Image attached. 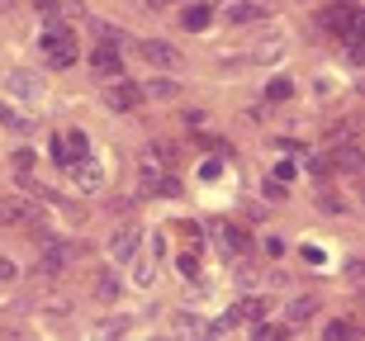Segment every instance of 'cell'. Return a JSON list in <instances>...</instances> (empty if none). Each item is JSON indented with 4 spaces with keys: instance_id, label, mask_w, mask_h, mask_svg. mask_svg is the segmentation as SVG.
Listing matches in <instances>:
<instances>
[{
    "instance_id": "cell-2",
    "label": "cell",
    "mask_w": 365,
    "mask_h": 341,
    "mask_svg": "<svg viewBox=\"0 0 365 341\" xmlns=\"http://www.w3.org/2000/svg\"><path fill=\"white\" fill-rule=\"evenodd\" d=\"M38 43H43L48 67H71V62H76V33H71L67 24H48Z\"/></svg>"
},
{
    "instance_id": "cell-29",
    "label": "cell",
    "mask_w": 365,
    "mask_h": 341,
    "mask_svg": "<svg viewBox=\"0 0 365 341\" xmlns=\"http://www.w3.org/2000/svg\"><path fill=\"white\" fill-rule=\"evenodd\" d=\"M327 337H351V322H327Z\"/></svg>"
},
{
    "instance_id": "cell-8",
    "label": "cell",
    "mask_w": 365,
    "mask_h": 341,
    "mask_svg": "<svg viewBox=\"0 0 365 341\" xmlns=\"http://www.w3.org/2000/svg\"><path fill=\"white\" fill-rule=\"evenodd\" d=\"M76 256H86V246H76V242H48V246H43V271H62V266H71Z\"/></svg>"
},
{
    "instance_id": "cell-1",
    "label": "cell",
    "mask_w": 365,
    "mask_h": 341,
    "mask_svg": "<svg viewBox=\"0 0 365 341\" xmlns=\"http://www.w3.org/2000/svg\"><path fill=\"white\" fill-rule=\"evenodd\" d=\"M318 24H323L332 38L356 43V38H361V5H356V0H332V5L318 14Z\"/></svg>"
},
{
    "instance_id": "cell-25",
    "label": "cell",
    "mask_w": 365,
    "mask_h": 341,
    "mask_svg": "<svg viewBox=\"0 0 365 341\" xmlns=\"http://www.w3.org/2000/svg\"><path fill=\"white\" fill-rule=\"evenodd\" d=\"M257 337H261V341H271V337H284V327H275V322H261V318H257Z\"/></svg>"
},
{
    "instance_id": "cell-32",
    "label": "cell",
    "mask_w": 365,
    "mask_h": 341,
    "mask_svg": "<svg viewBox=\"0 0 365 341\" xmlns=\"http://www.w3.org/2000/svg\"><path fill=\"white\" fill-rule=\"evenodd\" d=\"M0 10H14V0H0Z\"/></svg>"
},
{
    "instance_id": "cell-27",
    "label": "cell",
    "mask_w": 365,
    "mask_h": 341,
    "mask_svg": "<svg viewBox=\"0 0 365 341\" xmlns=\"http://www.w3.org/2000/svg\"><path fill=\"white\" fill-rule=\"evenodd\" d=\"M309 171H313V176H327V171H332V157H313Z\"/></svg>"
},
{
    "instance_id": "cell-18",
    "label": "cell",
    "mask_w": 365,
    "mask_h": 341,
    "mask_svg": "<svg viewBox=\"0 0 365 341\" xmlns=\"http://www.w3.org/2000/svg\"><path fill=\"white\" fill-rule=\"evenodd\" d=\"M318 313V299L313 294H304V299H294V308H289V322H304V318Z\"/></svg>"
},
{
    "instance_id": "cell-17",
    "label": "cell",
    "mask_w": 365,
    "mask_h": 341,
    "mask_svg": "<svg viewBox=\"0 0 365 341\" xmlns=\"http://www.w3.org/2000/svg\"><path fill=\"white\" fill-rule=\"evenodd\" d=\"M0 123L14 128V133H29V128H34V119H29V114H14L10 105H0Z\"/></svg>"
},
{
    "instance_id": "cell-12",
    "label": "cell",
    "mask_w": 365,
    "mask_h": 341,
    "mask_svg": "<svg viewBox=\"0 0 365 341\" xmlns=\"http://www.w3.org/2000/svg\"><path fill=\"white\" fill-rule=\"evenodd\" d=\"M138 185H143L148 194H157V190H162V162H157V157H148V162L138 166Z\"/></svg>"
},
{
    "instance_id": "cell-5",
    "label": "cell",
    "mask_w": 365,
    "mask_h": 341,
    "mask_svg": "<svg viewBox=\"0 0 365 341\" xmlns=\"http://www.w3.org/2000/svg\"><path fill=\"white\" fill-rule=\"evenodd\" d=\"M67 176H71V185H76L81 194H95L100 185H105V171H100V162H91V157L71 162V166H67Z\"/></svg>"
},
{
    "instance_id": "cell-22",
    "label": "cell",
    "mask_w": 365,
    "mask_h": 341,
    "mask_svg": "<svg viewBox=\"0 0 365 341\" xmlns=\"http://www.w3.org/2000/svg\"><path fill=\"white\" fill-rule=\"evenodd\" d=\"M95 294H100L105 303H114V294H119V285H114V275H100V280H95Z\"/></svg>"
},
{
    "instance_id": "cell-20",
    "label": "cell",
    "mask_w": 365,
    "mask_h": 341,
    "mask_svg": "<svg viewBox=\"0 0 365 341\" xmlns=\"http://www.w3.org/2000/svg\"><path fill=\"white\" fill-rule=\"evenodd\" d=\"M95 38H100V48H119L123 33H119L114 24H95Z\"/></svg>"
},
{
    "instance_id": "cell-30",
    "label": "cell",
    "mask_w": 365,
    "mask_h": 341,
    "mask_svg": "<svg viewBox=\"0 0 365 341\" xmlns=\"http://www.w3.org/2000/svg\"><path fill=\"white\" fill-rule=\"evenodd\" d=\"M10 280H14V261L0 256V285H10Z\"/></svg>"
},
{
    "instance_id": "cell-3",
    "label": "cell",
    "mask_w": 365,
    "mask_h": 341,
    "mask_svg": "<svg viewBox=\"0 0 365 341\" xmlns=\"http://www.w3.org/2000/svg\"><path fill=\"white\" fill-rule=\"evenodd\" d=\"M24 223L43 228V209L34 204V199H24V194H14V199H0V228H24Z\"/></svg>"
},
{
    "instance_id": "cell-6",
    "label": "cell",
    "mask_w": 365,
    "mask_h": 341,
    "mask_svg": "<svg viewBox=\"0 0 365 341\" xmlns=\"http://www.w3.org/2000/svg\"><path fill=\"white\" fill-rule=\"evenodd\" d=\"M138 251H143V232H138V228H119L114 237H109V256L119 261V266H128Z\"/></svg>"
},
{
    "instance_id": "cell-4",
    "label": "cell",
    "mask_w": 365,
    "mask_h": 341,
    "mask_svg": "<svg viewBox=\"0 0 365 341\" xmlns=\"http://www.w3.org/2000/svg\"><path fill=\"white\" fill-rule=\"evenodd\" d=\"M138 57H143V62H152V67H166V71L185 67L180 48H171V43H162V38H143V43H138Z\"/></svg>"
},
{
    "instance_id": "cell-7",
    "label": "cell",
    "mask_w": 365,
    "mask_h": 341,
    "mask_svg": "<svg viewBox=\"0 0 365 341\" xmlns=\"http://www.w3.org/2000/svg\"><path fill=\"white\" fill-rule=\"evenodd\" d=\"M86 152H91V142H86V133H57V142H53V162L57 166H71V162H81Z\"/></svg>"
},
{
    "instance_id": "cell-9",
    "label": "cell",
    "mask_w": 365,
    "mask_h": 341,
    "mask_svg": "<svg viewBox=\"0 0 365 341\" xmlns=\"http://www.w3.org/2000/svg\"><path fill=\"white\" fill-rule=\"evenodd\" d=\"M105 105H109L114 114H128V110H138V85L109 81V85H105Z\"/></svg>"
},
{
    "instance_id": "cell-19",
    "label": "cell",
    "mask_w": 365,
    "mask_h": 341,
    "mask_svg": "<svg viewBox=\"0 0 365 341\" xmlns=\"http://www.w3.org/2000/svg\"><path fill=\"white\" fill-rule=\"evenodd\" d=\"M228 19L232 24H247V19H261L257 5H247V0H237V5H228Z\"/></svg>"
},
{
    "instance_id": "cell-11",
    "label": "cell",
    "mask_w": 365,
    "mask_h": 341,
    "mask_svg": "<svg viewBox=\"0 0 365 341\" xmlns=\"http://www.w3.org/2000/svg\"><path fill=\"white\" fill-rule=\"evenodd\" d=\"M232 313H237V322H257V318H266V313H271V299L252 294V299H242L237 308H232Z\"/></svg>"
},
{
    "instance_id": "cell-21",
    "label": "cell",
    "mask_w": 365,
    "mask_h": 341,
    "mask_svg": "<svg viewBox=\"0 0 365 341\" xmlns=\"http://www.w3.org/2000/svg\"><path fill=\"white\" fill-rule=\"evenodd\" d=\"M289 95H294V85L284 81V76H275V81L266 85V100H289Z\"/></svg>"
},
{
    "instance_id": "cell-28",
    "label": "cell",
    "mask_w": 365,
    "mask_h": 341,
    "mask_svg": "<svg viewBox=\"0 0 365 341\" xmlns=\"http://www.w3.org/2000/svg\"><path fill=\"white\" fill-rule=\"evenodd\" d=\"M200 176H204V180H218V176H223V162H204Z\"/></svg>"
},
{
    "instance_id": "cell-31",
    "label": "cell",
    "mask_w": 365,
    "mask_h": 341,
    "mask_svg": "<svg viewBox=\"0 0 365 341\" xmlns=\"http://www.w3.org/2000/svg\"><path fill=\"white\" fill-rule=\"evenodd\" d=\"M275 180H280V185H284V180H294V166L280 162V166H275Z\"/></svg>"
},
{
    "instance_id": "cell-24",
    "label": "cell",
    "mask_w": 365,
    "mask_h": 341,
    "mask_svg": "<svg viewBox=\"0 0 365 341\" xmlns=\"http://www.w3.org/2000/svg\"><path fill=\"white\" fill-rule=\"evenodd\" d=\"M10 162H14V171L24 176V171H34V152H29V147H19V152L10 157Z\"/></svg>"
},
{
    "instance_id": "cell-23",
    "label": "cell",
    "mask_w": 365,
    "mask_h": 341,
    "mask_svg": "<svg viewBox=\"0 0 365 341\" xmlns=\"http://www.w3.org/2000/svg\"><path fill=\"white\" fill-rule=\"evenodd\" d=\"M176 266H180V275H185V280H195V275H200V256H195V251L176 256Z\"/></svg>"
},
{
    "instance_id": "cell-26",
    "label": "cell",
    "mask_w": 365,
    "mask_h": 341,
    "mask_svg": "<svg viewBox=\"0 0 365 341\" xmlns=\"http://www.w3.org/2000/svg\"><path fill=\"white\" fill-rule=\"evenodd\" d=\"M148 95H162V100H166V95H176V85H171V81H152Z\"/></svg>"
},
{
    "instance_id": "cell-33",
    "label": "cell",
    "mask_w": 365,
    "mask_h": 341,
    "mask_svg": "<svg viewBox=\"0 0 365 341\" xmlns=\"http://www.w3.org/2000/svg\"><path fill=\"white\" fill-rule=\"evenodd\" d=\"M152 5H171V0H152Z\"/></svg>"
},
{
    "instance_id": "cell-13",
    "label": "cell",
    "mask_w": 365,
    "mask_h": 341,
    "mask_svg": "<svg viewBox=\"0 0 365 341\" xmlns=\"http://www.w3.org/2000/svg\"><path fill=\"white\" fill-rule=\"evenodd\" d=\"M171 332H185V337H209V322L195 313H176L171 318Z\"/></svg>"
},
{
    "instance_id": "cell-10",
    "label": "cell",
    "mask_w": 365,
    "mask_h": 341,
    "mask_svg": "<svg viewBox=\"0 0 365 341\" xmlns=\"http://www.w3.org/2000/svg\"><path fill=\"white\" fill-rule=\"evenodd\" d=\"M91 71H95V76H105V81H114V76H123V62H119L114 48H95V53H91Z\"/></svg>"
},
{
    "instance_id": "cell-14",
    "label": "cell",
    "mask_w": 365,
    "mask_h": 341,
    "mask_svg": "<svg viewBox=\"0 0 365 341\" xmlns=\"http://www.w3.org/2000/svg\"><path fill=\"white\" fill-rule=\"evenodd\" d=\"M10 95H19V100H34V95H38L34 71H10Z\"/></svg>"
},
{
    "instance_id": "cell-15",
    "label": "cell",
    "mask_w": 365,
    "mask_h": 341,
    "mask_svg": "<svg viewBox=\"0 0 365 341\" xmlns=\"http://www.w3.org/2000/svg\"><path fill=\"white\" fill-rule=\"evenodd\" d=\"M128 280H133L138 289H148L152 280H157V271H152V261H148V256H133V261H128Z\"/></svg>"
},
{
    "instance_id": "cell-16",
    "label": "cell",
    "mask_w": 365,
    "mask_h": 341,
    "mask_svg": "<svg viewBox=\"0 0 365 341\" xmlns=\"http://www.w3.org/2000/svg\"><path fill=\"white\" fill-rule=\"evenodd\" d=\"M209 14H214V0H200V5H190V10H185V28H190V33H200V28L209 24Z\"/></svg>"
}]
</instances>
